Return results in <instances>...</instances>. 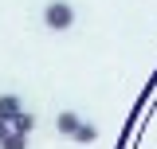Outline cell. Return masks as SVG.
Wrapping results in <instances>:
<instances>
[{
	"instance_id": "1",
	"label": "cell",
	"mask_w": 157,
	"mask_h": 149,
	"mask_svg": "<svg viewBox=\"0 0 157 149\" xmlns=\"http://www.w3.org/2000/svg\"><path fill=\"white\" fill-rule=\"evenodd\" d=\"M43 24H47V28H55V32H67V28L75 24V8H71V4H63V0H51V4L43 8Z\"/></svg>"
},
{
	"instance_id": "2",
	"label": "cell",
	"mask_w": 157,
	"mask_h": 149,
	"mask_svg": "<svg viewBox=\"0 0 157 149\" xmlns=\"http://www.w3.org/2000/svg\"><path fill=\"white\" fill-rule=\"evenodd\" d=\"M78 122H82L78 114H71V110H63V114H59V118H55V130L63 133V137H71V133L78 130Z\"/></svg>"
},
{
	"instance_id": "3",
	"label": "cell",
	"mask_w": 157,
	"mask_h": 149,
	"mask_svg": "<svg viewBox=\"0 0 157 149\" xmlns=\"http://www.w3.org/2000/svg\"><path fill=\"white\" fill-rule=\"evenodd\" d=\"M20 110H24V102H20L16 94H0V118H8V122H12Z\"/></svg>"
},
{
	"instance_id": "4",
	"label": "cell",
	"mask_w": 157,
	"mask_h": 149,
	"mask_svg": "<svg viewBox=\"0 0 157 149\" xmlns=\"http://www.w3.org/2000/svg\"><path fill=\"white\" fill-rule=\"evenodd\" d=\"M12 130H16V133H32V130H36V114L20 110L16 118H12Z\"/></svg>"
},
{
	"instance_id": "5",
	"label": "cell",
	"mask_w": 157,
	"mask_h": 149,
	"mask_svg": "<svg viewBox=\"0 0 157 149\" xmlns=\"http://www.w3.org/2000/svg\"><path fill=\"white\" fill-rule=\"evenodd\" d=\"M0 149H28V133H16V130H8V137L0 141Z\"/></svg>"
},
{
	"instance_id": "6",
	"label": "cell",
	"mask_w": 157,
	"mask_h": 149,
	"mask_svg": "<svg viewBox=\"0 0 157 149\" xmlns=\"http://www.w3.org/2000/svg\"><path fill=\"white\" fill-rule=\"evenodd\" d=\"M71 137H75V141H82V145H86V141H94V137H98V130H94V126H90V122H78V130L71 133Z\"/></svg>"
},
{
	"instance_id": "7",
	"label": "cell",
	"mask_w": 157,
	"mask_h": 149,
	"mask_svg": "<svg viewBox=\"0 0 157 149\" xmlns=\"http://www.w3.org/2000/svg\"><path fill=\"white\" fill-rule=\"evenodd\" d=\"M8 130H12V122H8V118H0V141L8 137Z\"/></svg>"
}]
</instances>
